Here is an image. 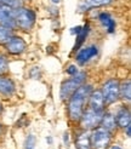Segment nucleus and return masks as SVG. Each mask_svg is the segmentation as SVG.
<instances>
[{
  "label": "nucleus",
  "instance_id": "30",
  "mask_svg": "<svg viewBox=\"0 0 131 149\" xmlns=\"http://www.w3.org/2000/svg\"><path fill=\"white\" fill-rule=\"evenodd\" d=\"M51 1H52V4H54V5H57L58 3H60V0H51Z\"/></svg>",
  "mask_w": 131,
  "mask_h": 149
},
{
  "label": "nucleus",
  "instance_id": "7",
  "mask_svg": "<svg viewBox=\"0 0 131 149\" xmlns=\"http://www.w3.org/2000/svg\"><path fill=\"white\" fill-rule=\"evenodd\" d=\"M3 47L7 55L21 56L22 54H24L27 51V41L24 40V38L22 35H20L15 32L11 35V38L3 45Z\"/></svg>",
  "mask_w": 131,
  "mask_h": 149
},
{
  "label": "nucleus",
  "instance_id": "24",
  "mask_svg": "<svg viewBox=\"0 0 131 149\" xmlns=\"http://www.w3.org/2000/svg\"><path fill=\"white\" fill-rule=\"evenodd\" d=\"M40 68L39 67H33V68L29 70V77L32 79H39L40 78Z\"/></svg>",
  "mask_w": 131,
  "mask_h": 149
},
{
  "label": "nucleus",
  "instance_id": "12",
  "mask_svg": "<svg viewBox=\"0 0 131 149\" xmlns=\"http://www.w3.org/2000/svg\"><path fill=\"white\" fill-rule=\"evenodd\" d=\"M0 26L16 32V24L13 18V9L5 5H0Z\"/></svg>",
  "mask_w": 131,
  "mask_h": 149
},
{
  "label": "nucleus",
  "instance_id": "22",
  "mask_svg": "<svg viewBox=\"0 0 131 149\" xmlns=\"http://www.w3.org/2000/svg\"><path fill=\"white\" fill-rule=\"evenodd\" d=\"M35 144H36V138L34 135H28L24 139L23 143V149H35Z\"/></svg>",
  "mask_w": 131,
  "mask_h": 149
},
{
  "label": "nucleus",
  "instance_id": "33",
  "mask_svg": "<svg viewBox=\"0 0 131 149\" xmlns=\"http://www.w3.org/2000/svg\"><path fill=\"white\" fill-rule=\"evenodd\" d=\"M0 126H1V125H0Z\"/></svg>",
  "mask_w": 131,
  "mask_h": 149
},
{
  "label": "nucleus",
  "instance_id": "28",
  "mask_svg": "<svg viewBox=\"0 0 131 149\" xmlns=\"http://www.w3.org/2000/svg\"><path fill=\"white\" fill-rule=\"evenodd\" d=\"M52 142H54V138L51 137V136H47V137H46V143H47L49 146H51V144H52Z\"/></svg>",
  "mask_w": 131,
  "mask_h": 149
},
{
  "label": "nucleus",
  "instance_id": "19",
  "mask_svg": "<svg viewBox=\"0 0 131 149\" xmlns=\"http://www.w3.org/2000/svg\"><path fill=\"white\" fill-rule=\"evenodd\" d=\"M9 56L4 52H0V75H5L9 72Z\"/></svg>",
  "mask_w": 131,
  "mask_h": 149
},
{
  "label": "nucleus",
  "instance_id": "11",
  "mask_svg": "<svg viewBox=\"0 0 131 149\" xmlns=\"http://www.w3.org/2000/svg\"><path fill=\"white\" fill-rule=\"evenodd\" d=\"M86 107L95 110V111H100V113H103V111L107 109L103 96H102V92H101L100 88H93L91 91V93L89 96V100H87Z\"/></svg>",
  "mask_w": 131,
  "mask_h": 149
},
{
  "label": "nucleus",
  "instance_id": "6",
  "mask_svg": "<svg viewBox=\"0 0 131 149\" xmlns=\"http://www.w3.org/2000/svg\"><path fill=\"white\" fill-rule=\"evenodd\" d=\"M102 115H103V113L95 111V110L86 107L85 110L83 111L82 118H80L78 121L79 129L86 130V131H92L93 129L98 127L101 124V120H102Z\"/></svg>",
  "mask_w": 131,
  "mask_h": 149
},
{
  "label": "nucleus",
  "instance_id": "32",
  "mask_svg": "<svg viewBox=\"0 0 131 149\" xmlns=\"http://www.w3.org/2000/svg\"><path fill=\"white\" fill-rule=\"evenodd\" d=\"M0 5H1V4H0Z\"/></svg>",
  "mask_w": 131,
  "mask_h": 149
},
{
  "label": "nucleus",
  "instance_id": "3",
  "mask_svg": "<svg viewBox=\"0 0 131 149\" xmlns=\"http://www.w3.org/2000/svg\"><path fill=\"white\" fill-rule=\"evenodd\" d=\"M87 80V73L85 70H79L75 75L69 77L66 79L61 84L60 88V98L62 102H67L68 98L75 92V90L80 86L86 83Z\"/></svg>",
  "mask_w": 131,
  "mask_h": 149
},
{
  "label": "nucleus",
  "instance_id": "10",
  "mask_svg": "<svg viewBox=\"0 0 131 149\" xmlns=\"http://www.w3.org/2000/svg\"><path fill=\"white\" fill-rule=\"evenodd\" d=\"M115 0H79L78 3V12L86 13L95 9L111 6Z\"/></svg>",
  "mask_w": 131,
  "mask_h": 149
},
{
  "label": "nucleus",
  "instance_id": "14",
  "mask_svg": "<svg viewBox=\"0 0 131 149\" xmlns=\"http://www.w3.org/2000/svg\"><path fill=\"white\" fill-rule=\"evenodd\" d=\"M74 146H75V149H91L90 131L79 129V130L75 132Z\"/></svg>",
  "mask_w": 131,
  "mask_h": 149
},
{
  "label": "nucleus",
  "instance_id": "18",
  "mask_svg": "<svg viewBox=\"0 0 131 149\" xmlns=\"http://www.w3.org/2000/svg\"><path fill=\"white\" fill-rule=\"evenodd\" d=\"M119 97H120V101L125 104H129L131 101V80L129 78L120 81Z\"/></svg>",
  "mask_w": 131,
  "mask_h": 149
},
{
  "label": "nucleus",
  "instance_id": "1",
  "mask_svg": "<svg viewBox=\"0 0 131 149\" xmlns=\"http://www.w3.org/2000/svg\"><path fill=\"white\" fill-rule=\"evenodd\" d=\"M93 85L85 83L83 85H80L75 92L73 93L67 101V115L69 121L73 124H78L79 119L82 118L83 111L86 108L87 100L91 91L93 90Z\"/></svg>",
  "mask_w": 131,
  "mask_h": 149
},
{
  "label": "nucleus",
  "instance_id": "23",
  "mask_svg": "<svg viewBox=\"0 0 131 149\" xmlns=\"http://www.w3.org/2000/svg\"><path fill=\"white\" fill-rule=\"evenodd\" d=\"M79 70H80V69H79L78 64H69V65L67 67V69H66V73H67V75L73 77V75H75V74H77Z\"/></svg>",
  "mask_w": 131,
  "mask_h": 149
},
{
  "label": "nucleus",
  "instance_id": "34",
  "mask_svg": "<svg viewBox=\"0 0 131 149\" xmlns=\"http://www.w3.org/2000/svg\"><path fill=\"white\" fill-rule=\"evenodd\" d=\"M24 1H26V0H24Z\"/></svg>",
  "mask_w": 131,
  "mask_h": 149
},
{
  "label": "nucleus",
  "instance_id": "25",
  "mask_svg": "<svg viewBox=\"0 0 131 149\" xmlns=\"http://www.w3.org/2000/svg\"><path fill=\"white\" fill-rule=\"evenodd\" d=\"M82 27H83V26H77V27L70 28V31H69V32H70V34H72V35H74V36H75V35H78V34L80 33V31H82Z\"/></svg>",
  "mask_w": 131,
  "mask_h": 149
},
{
  "label": "nucleus",
  "instance_id": "2",
  "mask_svg": "<svg viewBox=\"0 0 131 149\" xmlns=\"http://www.w3.org/2000/svg\"><path fill=\"white\" fill-rule=\"evenodd\" d=\"M13 18L16 24V31L31 32L36 23V12L27 5H23L13 10Z\"/></svg>",
  "mask_w": 131,
  "mask_h": 149
},
{
  "label": "nucleus",
  "instance_id": "17",
  "mask_svg": "<svg viewBox=\"0 0 131 149\" xmlns=\"http://www.w3.org/2000/svg\"><path fill=\"white\" fill-rule=\"evenodd\" d=\"M90 32H91V26H90L89 22H86V23L82 27L80 33L78 35H75V44H74V46H73V52H77L80 47L84 45V42H85L87 36H89Z\"/></svg>",
  "mask_w": 131,
  "mask_h": 149
},
{
  "label": "nucleus",
  "instance_id": "4",
  "mask_svg": "<svg viewBox=\"0 0 131 149\" xmlns=\"http://www.w3.org/2000/svg\"><path fill=\"white\" fill-rule=\"evenodd\" d=\"M119 88H120V80L116 78H109L101 85L100 90L103 96L106 107H111L113 104L120 101L119 97Z\"/></svg>",
  "mask_w": 131,
  "mask_h": 149
},
{
  "label": "nucleus",
  "instance_id": "15",
  "mask_svg": "<svg viewBox=\"0 0 131 149\" xmlns=\"http://www.w3.org/2000/svg\"><path fill=\"white\" fill-rule=\"evenodd\" d=\"M16 90V84L11 78L6 75H0V95L5 96V97H11L15 95Z\"/></svg>",
  "mask_w": 131,
  "mask_h": 149
},
{
  "label": "nucleus",
  "instance_id": "13",
  "mask_svg": "<svg viewBox=\"0 0 131 149\" xmlns=\"http://www.w3.org/2000/svg\"><path fill=\"white\" fill-rule=\"evenodd\" d=\"M97 19L100 22V24L102 28L105 29V32L107 34H113L115 33V28H116V22L114 17L112 16L108 11H101L97 15Z\"/></svg>",
  "mask_w": 131,
  "mask_h": 149
},
{
  "label": "nucleus",
  "instance_id": "9",
  "mask_svg": "<svg viewBox=\"0 0 131 149\" xmlns=\"http://www.w3.org/2000/svg\"><path fill=\"white\" fill-rule=\"evenodd\" d=\"M113 114H114L115 124H116V127L118 129L124 130L126 126L131 125V111L129 108V104L123 103L121 106L116 108V110Z\"/></svg>",
  "mask_w": 131,
  "mask_h": 149
},
{
  "label": "nucleus",
  "instance_id": "21",
  "mask_svg": "<svg viewBox=\"0 0 131 149\" xmlns=\"http://www.w3.org/2000/svg\"><path fill=\"white\" fill-rule=\"evenodd\" d=\"M0 4L5 5V6H9L11 9H18V7L26 5L24 0H0Z\"/></svg>",
  "mask_w": 131,
  "mask_h": 149
},
{
  "label": "nucleus",
  "instance_id": "16",
  "mask_svg": "<svg viewBox=\"0 0 131 149\" xmlns=\"http://www.w3.org/2000/svg\"><path fill=\"white\" fill-rule=\"evenodd\" d=\"M101 127L106 129L107 131H109L111 133H114L118 127H116V124H115V119H114V114L113 111L106 109L103 111V115H102V120H101V124H100Z\"/></svg>",
  "mask_w": 131,
  "mask_h": 149
},
{
  "label": "nucleus",
  "instance_id": "8",
  "mask_svg": "<svg viewBox=\"0 0 131 149\" xmlns=\"http://www.w3.org/2000/svg\"><path fill=\"white\" fill-rule=\"evenodd\" d=\"M100 54V47L96 44H90V45L82 46L75 52V62L78 65H86L91 62L93 58H96Z\"/></svg>",
  "mask_w": 131,
  "mask_h": 149
},
{
  "label": "nucleus",
  "instance_id": "26",
  "mask_svg": "<svg viewBox=\"0 0 131 149\" xmlns=\"http://www.w3.org/2000/svg\"><path fill=\"white\" fill-rule=\"evenodd\" d=\"M63 144L66 147H68V144H69V132L68 131H66L63 133Z\"/></svg>",
  "mask_w": 131,
  "mask_h": 149
},
{
  "label": "nucleus",
  "instance_id": "31",
  "mask_svg": "<svg viewBox=\"0 0 131 149\" xmlns=\"http://www.w3.org/2000/svg\"><path fill=\"white\" fill-rule=\"evenodd\" d=\"M1 111H3V104H1V102H0V114H1Z\"/></svg>",
  "mask_w": 131,
  "mask_h": 149
},
{
  "label": "nucleus",
  "instance_id": "20",
  "mask_svg": "<svg viewBox=\"0 0 131 149\" xmlns=\"http://www.w3.org/2000/svg\"><path fill=\"white\" fill-rule=\"evenodd\" d=\"M13 33H15V32L11 31V29L0 26V46H3L4 44L11 38V35H12Z\"/></svg>",
  "mask_w": 131,
  "mask_h": 149
},
{
  "label": "nucleus",
  "instance_id": "29",
  "mask_svg": "<svg viewBox=\"0 0 131 149\" xmlns=\"http://www.w3.org/2000/svg\"><path fill=\"white\" fill-rule=\"evenodd\" d=\"M109 149H121V147L118 146V144H114V146H112V147H109Z\"/></svg>",
  "mask_w": 131,
  "mask_h": 149
},
{
  "label": "nucleus",
  "instance_id": "5",
  "mask_svg": "<svg viewBox=\"0 0 131 149\" xmlns=\"http://www.w3.org/2000/svg\"><path fill=\"white\" fill-rule=\"evenodd\" d=\"M112 138L113 133L98 126V127L90 131L91 149H108L112 144Z\"/></svg>",
  "mask_w": 131,
  "mask_h": 149
},
{
  "label": "nucleus",
  "instance_id": "27",
  "mask_svg": "<svg viewBox=\"0 0 131 149\" xmlns=\"http://www.w3.org/2000/svg\"><path fill=\"white\" fill-rule=\"evenodd\" d=\"M124 132H125V136L128 137V138H130L131 137V125H129V126H126L125 129L123 130Z\"/></svg>",
  "mask_w": 131,
  "mask_h": 149
}]
</instances>
